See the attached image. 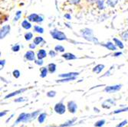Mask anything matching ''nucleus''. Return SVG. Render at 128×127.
<instances>
[{
    "mask_svg": "<svg viewBox=\"0 0 128 127\" xmlns=\"http://www.w3.org/2000/svg\"><path fill=\"white\" fill-rule=\"evenodd\" d=\"M76 120H77V118H74V119L71 120H68V121H67L66 122H64V124H61L60 126H61V127H67V126H70L73 125V124H74V122H75Z\"/></svg>",
    "mask_w": 128,
    "mask_h": 127,
    "instance_id": "nucleus-19",
    "label": "nucleus"
},
{
    "mask_svg": "<svg viewBox=\"0 0 128 127\" xmlns=\"http://www.w3.org/2000/svg\"><path fill=\"white\" fill-rule=\"evenodd\" d=\"M24 101H25V99L22 97H19V98L15 99V102H16V103H21V102H24Z\"/></svg>",
    "mask_w": 128,
    "mask_h": 127,
    "instance_id": "nucleus-38",
    "label": "nucleus"
},
{
    "mask_svg": "<svg viewBox=\"0 0 128 127\" xmlns=\"http://www.w3.org/2000/svg\"><path fill=\"white\" fill-rule=\"evenodd\" d=\"M13 116H14V114H12V116H10V117H9V118H8V119L7 120H6V122H8V121H9V120H10L12 119V118L13 117Z\"/></svg>",
    "mask_w": 128,
    "mask_h": 127,
    "instance_id": "nucleus-46",
    "label": "nucleus"
},
{
    "mask_svg": "<svg viewBox=\"0 0 128 127\" xmlns=\"http://www.w3.org/2000/svg\"><path fill=\"white\" fill-rule=\"evenodd\" d=\"M94 110H96V112H97V113H99V110H98V109L95 108V107H94Z\"/></svg>",
    "mask_w": 128,
    "mask_h": 127,
    "instance_id": "nucleus-47",
    "label": "nucleus"
},
{
    "mask_svg": "<svg viewBox=\"0 0 128 127\" xmlns=\"http://www.w3.org/2000/svg\"><path fill=\"white\" fill-rule=\"evenodd\" d=\"M35 64L38 65H42L43 64V61H42V59H38V60L35 61Z\"/></svg>",
    "mask_w": 128,
    "mask_h": 127,
    "instance_id": "nucleus-37",
    "label": "nucleus"
},
{
    "mask_svg": "<svg viewBox=\"0 0 128 127\" xmlns=\"http://www.w3.org/2000/svg\"><path fill=\"white\" fill-rule=\"evenodd\" d=\"M21 26H22L23 28L28 30L32 28V24H31L28 20H24L22 21V23H21Z\"/></svg>",
    "mask_w": 128,
    "mask_h": 127,
    "instance_id": "nucleus-18",
    "label": "nucleus"
},
{
    "mask_svg": "<svg viewBox=\"0 0 128 127\" xmlns=\"http://www.w3.org/2000/svg\"><path fill=\"white\" fill-rule=\"evenodd\" d=\"M104 68V64H98L94 67L93 69V72L96 74H100L101 71H102Z\"/></svg>",
    "mask_w": 128,
    "mask_h": 127,
    "instance_id": "nucleus-15",
    "label": "nucleus"
},
{
    "mask_svg": "<svg viewBox=\"0 0 128 127\" xmlns=\"http://www.w3.org/2000/svg\"><path fill=\"white\" fill-rule=\"evenodd\" d=\"M127 123V120H124V121H123L122 122H121L120 124H118V125L117 126V127H123Z\"/></svg>",
    "mask_w": 128,
    "mask_h": 127,
    "instance_id": "nucleus-36",
    "label": "nucleus"
},
{
    "mask_svg": "<svg viewBox=\"0 0 128 127\" xmlns=\"http://www.w3.org/2000/svg\"><path fill=\"white\" fill-rule=\"evenodd\" d=\"M46 117H47V114L45 113H40L39 114V116H38V121L39 123H43L44 122H45V119H46Z\"/></svg>",
    "mask_w": 128,
    "mask_h": 127,
    "instance_id": "nucleus-17",
    "label": "nucleus"
},
{
    "mask_svg": "<svg viewBox=\"0 0 128 127\" xmlns=\"http://www.w3.org/2000/svg\"><path fill=\"white\" fill-rule=\"evenodd\" d=\"M68 109L71 113H75L78 109V106L74 101H69L68 103Z\"/></svg>",
    "mask_w": 128,
    "mask_h": 127,
    "instance_id": "nucleus-8",
    "label": "nucleus"
},
{
    "mask_svg": "<svg viewBox=\"0 0 128 127\" xmlns=\"http://www.w3.org/2000/svg\"><path fill=\"white\" fill-rule=\"evenodd\" d=\"M25 90H26L25 88V89H21V90H16V91H15V92H12V93H9V94L6 95V96L5 97V99H8V98L12 97H15V96H16V95L20 94L21 93H22V92L25 91Z\"/></svg>",
    "mask_w": 128,
    "mask_h": 127,
    "instance_id": "nucleus-11",
    "label": "nucleus"
},
{
    "mask_svg": "<svg viewBox=\"0 0 128 127\" xmlns=\"http://www.w3.org/2000/svg\"><path fill=\"white\" fill-rule=\"evenodd\" d=\"M40 71H41V74H40L41 78H45V77L47 76L48 69V67H47V68H46V67H42Z\"/></svg>",
    "mask_w": 128,
    "mask_h": 127,
    "instance_id": "nucleus-21",
    "label": "nucleus"
},
{
    "mask_svg": "<svg viewBox=\"0 0 128 127\" xmlns=\"http://www.w3.org/2000/svg\"><path fill=\"white\" fill-rule=\"evenodd\" d=\"M13 76H14V78H19V77H20V71L19 70H15L14 71H13V73H12Z\"/></svg>",
    "mask_w": 128,
    "mask_h": 127,
    "instance_id": "nucleus-31",
    "label": "nucleus"
},
{
    "mask_svg": "<svg viewBox=\"0 0 128 127\" xmlns=\"http://www.w3.org/2000/svg\"><path fill=\"white\" fill-rule=\"evenodd\" d=\"M28 20L32 22H42L43 21V19H42V17L39 16L38 15L33 13V14L30 15L28 17Z\"/></svg>",
    "mask_w": 128,
    "mask_h": 127,
    "instance_id": "nucleus-7",
    "label": "nucleus"
},
{
    "mask_svg": "<svg viewBox=\"0 0 128 127\" xmlns=\"http://www.w3.org/2000/svg\"><path fill=\"white\" fill-rule=\"evenodd\" d=\"M78 74H79V73H77V72H71V73L59 74V77H60V78H72V77H76V76H78Z\"/></svg>",
    "mask_w": 128,
    "mask_h": 127,
    "instance_id": "nucleus-12",
    "label": "nucleus"
},
{
    "mask_svg": "<svg viewBox=\"0 0 128 127\" xmlns=\"http://www.w3.org/2000/svg\"><path fill=\"white\" fill-rule=\"evenodd\" d=\"M48 71H49V73L51 74H53L55 73V71H56V64H49L48 66Z\"/></svg>",
    "mask_w": 128,
    "mask_h": 127,
    "instance_id": "nucleus-20",
    "label": "nucleus"
},
{
    "mask_svg": "<svg viewBox=\"0 0 128 127\" xmlns=\"http://www.w3.org/2000/svg\"><path fill=\"white\" fill-rule=\"evenodd\" d=\"M62 57L66 60H74V59L77 58V57L71 53H65L62 54Z\"/></svg>",
    "mask_w": 128,
    "mask_h": 127,
    "instance_id": "nucleus-13",
    "label": "nucleus"
},
{
    "mask_svg": "<svg viewBox=\"0 0 128 127\" xmlns=\"http://www.w3.org/2000/svg\"><path fill=\"white\" fill-rule=\"evenodd\" d=\"M34 29H35V31H36V32H38V33H41V34L44 33V29L40 26H38V25L35 26Z\"/></svg>",
    "mask_w": 128,
    "mask_h": 127,
    "instance_id": "nucleus-27",
    "label": "nucleus"
},
{
    "mask_svg": "<svg viewBox=\"0 0 128 127\" xmlns=\"http://www.w3.org/2000/svg\"><path fill=\"white\" fill-rule=\"evenodd\" d=\"M103 46L107 48L108 50H111V51H115V50H117L116 45L114 44H113V43H111V42H107V44H103Z\"/></svg>",
    "mask_w": 128,
    "mask_h": 127,
    "instance_id": "nucleus-14",
    "label": "nucleus"
},
{
    "mask_svg": "<svg viewBox=\"0 0 128 127\" xmlns=\"http://www.w3.org/2000/svg\"><path fill=\"white\" fill-rule=\"evenodd\" d=\"M122 87L121 84H117V85H114V86H108V87H106L104 89V91L106 93H115L117 91H119Z\"/></svg>",
    "mask_w": 128,
    "mask_h": 127,
    "instance_id": "nucleus-4",
    "label": "nucleus"
},
{
    "mask_svg": "<svg viewBox=\"0 0 128 127\" xmlns=\"http://www.w3.org/2000/svg\"><path fill=\"white\" fill-rule=\"evenodd\" d=\"M49 54H50L51 57H55V55H56V53L55 52V51H49Z\"/></svg>",
    "mask_w": 128,
    "mask_h": 127,
    "instance_id": "nucleus-39",
    "label": "nucleus"
},
{
    "mask_svg": "<svg viewBox=\"0 0 128 127\" xmlns=\"http://www.w3.org/2000/svg\"><path fill=\"white\" fill-rule=\"evenodd\" d=\"M122 53L121 52H116V53H114V56H115V57H118V56H120L121 55Z\"/></svg>",
    "mask_w": 128,
    "mask_h": 127,
    "instance_id": "nucleus-41",
    "label": "nucleus"
},
{
    "mask_svg": "<svg viewBox=\"0 0 128 127\" xmlns=\"http://www.w3.org/2000/svg\"><path fill=\"white\" fill-rule=\"evenodd\" d=\"M5 62H6V61L5 60H2L1 61V63H0V64H1V67H2H2H4V65H5Z\"/></svg>",
    "mask_w": 128,
    "mask_h": 127,
    "instance_id": "nucleus-44",
    "label": "nucleus"
},
{
    "mask_svg": "<svg viewBox=\"0 0 128 127\" xmlns=\"http://www.w3.org/2000/svg\"><path fill=\"white\" fill-rule=\"evenodd\" d=\"M55 95H56V92L54 91V90H51V91H49L47 93V96L48 97H55Z\"/></svg>",
    "mask_w": 128,
    "mask_h": 127,
    "instance_id": "nucleus-32",
    "label": "nucleus"
},
{
    "mask_svg": "<svg viewBox=\"0 0 128 127\" xmlns=\"http://www.w3.org/2000/svg\"><path fill=\"white\" fill-rule=\"evenodd\" d=\"M128 111V107L126 108H123V109H120V110H117L114 112V114H117V113H123V112H127Z\"/></svg>",
    "mask_w": 128,
    "mask_h": 127,
    "instance_id": "nucleus-30",
    "label": "nucleus"
},
{
    "mask_svg": "<svg viewBox=\"0 0 128 127\" xmlns=\"http://www.w3.org/2000/svg\"><path fill=\"white\" fill-rule=\"evenodd\" d=\"M80 1L81 0H71L72 3H74V4H78V3L80 2Z\"/></svg>",
    "mask_w": 128,
    "mask_h": 127,
    "instance_id": "nucleus-42",
    "label": "nucleus"
},
{
    "mask_svg": "<svg viewBox=\"0 0 128 127\" xmlns=\"http://www.w3.org/2000/svg\"><path fill=\"white\" fill-rule=\"evenodd\" d=\"M32 38H33V35L32 32H28L25 35V39L26 41H30Z\"/></svg>",
    "mask_w": 128,
    "mask_h": 127,
    "instance_id": "nucleus-28",
    "label": "nucleus"
},
{
    "mask_svg": "<svg viewBox=\"0 0 128 127\" xmlns=\"http://www.w3.org/2000/svg\"><path fill=\"white\" fill-rule=\"evenodd\" d=\"M12 51H14V52L19 51V50H20V45H19V44L15 45V46H13V47L12 48Z\"/></svg>",
    "mask_w": 128,
    "mask_h": 127,
    "instance_id": "nucleus-34",
    "label": "nucleus"
},
{
    "mask_svg": "<svg viewBox=\"0 0 128 127\" xmlns=\"http://www.w3.org/2000/svg\"><path fill=\"white\" fill-rule=\"evenodd\" d=\"M25 57L28 61H34L35 59V54L34 51H27L25 53Z\"/></svg>",
    "mask_w": 128,
    "mask_h": 127,
    "instance_id": "nucleus-9",
    "label": "nucleus"
},
{
    "mask_svg": "<svg viewBox=\"0 0 128 127\" xmlns=\"http://www.w3.org/2000/svg\"><path fill=\"white\" fill-rule=\"evenodd\" d=\"M105 122H106V121L104 120H100L96 122V123L94 124V126L95 127H101L105 124Z\"/></svg>",
    "mask_w": 128,
    "mask_h": 127,
    "instance_id": "nucleus-25",
    "label": "nucleus"
},
{
    "mask_svg": "<svg viewBox=\"0 0 128 127\" xmlns=\"http://www.w3.org/2000/svg\"><path fill=\"white\" fill-rule=\"evenodd\" d=\"M46 56H47V53L45 51V50L41 49V50H39V51H38L37 57H38V59H43V58H45Z\"/></svg>",
    "mask_w": 128,
    "mask_h": 127,
    "instance_id": "nucleus-16",
    "label": "nucleus"
},
{
    "mask_svg": "<svg viewBox=\"0 0 128 127\" xmlns=\"http://www.w3.org/2000/svg\"><path fill=\"white\" fill-rule=\"evenodd\" d=\"M10 30H11L10 25H7L3 26L2 28H1V31H0V38L2 39V38H5L7 35L9 34Z\"/></svg>",
    "mask_w": 128,
    "mask_h": 127,
    "instance_id": "nucleus-6",
    "label": "nucleus"
},
{
    "mask_svg": "<svg viewBox=\"0 0 128 127\" xmlns=\"http://www.w3.org/2000/svg\"><path fill=\"white\" fill-rule=\"evenodd\" d=\"M55 50L56 51H59V52H64L65 51V49L63 46L61 45H56L55 47Z\"/></svg>",
    "mask_w": 128,
    "mask_h": 127,
    "instance_id": "nucleus-26",
    "label": "nucleus"
},
{
    "mask_svg": "<svg viewBox=\"0 0 128 127\" xmlns=\"http://www.w3.org/2000/svg\"><path fill=\"white\" fill-rule=\"evenodd\" d=\"M113 41H114V42H115V44L117 45V47H119V48H120L121 49H123V47H124V46H123V43L121 42L120 40H118V39H117V38H114V39H113Z\"/></svg>",
    "mask_w": 128,
    "mask_h": 127,
    "instance_id": "nucleus-22",
    "label": "nucleus"
},
{
    "mask_svg": "<svg viewBox=\"0 0 128 127\" xmlns=\"http://www.w3.org/2000/svg\"><path fill=\"white\" fill-rule=\"evenodd\" d=\"M39 113H40V111H39V110H37V111H35V112L32 113H31V116H32V119L35 120V118L38 117L39 116Z\"/></svg>",
    "mask_w": 128,
    "mask_h": 127,
    "instance_id": "nucleus-29",
    "label": "nucleus"
},
{
    "mask_svg": "<svg viewBox=\"0 0 128 127\" xmlns=\"http://www.w3.org/2000/svg\"><path fill=\"white\" fill-rule=\"evenodd\" d=\"M43 42V38L42 37H39V36H38V37L35 38L34 39V44H35L36 45L39 44L40 43H42Z\"/></svg>",
    "mask_w": 128,
    "mask_h": 127,
    "instance_id": "nucleus-23",
    "label": "nucleus"
},
{
    "mask_svg": "<svg viewBox=\"0 0 128 127\" xmlns=\"http://www.w3.org/2000/svg\"><path fill=\"white\" fill-rule=\"evenodd\" d=\"M6 113H7V112H1V113H0V116L2 117V116H6Z\"/></svg>",
    "mask_w": 128,
    "mask_h": 127,
    "instance_id": "nucleus-43",
    "label": "nucleus"
},
{
    "mask_svg": "<svg viewBox=\"0 0 128 127\" xmlns=\"http://www.w3.org/2000/svg\"><path fill=\"white\" fill-rule=\"evenodd\" d=\"M122 38L124 41H127L128 40V31H125V32L122 35Z\"/></svg>",
    "mask_w": 128,
    "mask_h": 127,
    "instance_id": "nucleus-35",
    "label": "nucleus"
},
{
    "mask_svg": "<svg viewBox=\"0 0 128 127\" xmlns=\"http://www.w3.org/2000/svg\"><path fill=\"white\" fill-rule=\"evenodd\" d=\"M35 46H36V44H34V43L29 44V48H30L31 49H35Z\"/></svg>",
    "mask_w": 128,
    "mask_h": 127,
    "instance_id": "nucleus-40",
    "label": "nucleus"
},
{
    "mask_svg": "<svg viewBox=\"0 0 128 127\" xmlns=\"http://www.w3.org/2000/svg\"><path fill=\"white\" fill-rule=\"evenodd\" d=\"M21 11H18L16 12V16L15 17V19H14V21L19 20L20 18H21Z\"/></svg>",
    "mask_w": 128,
    "mask_h": 127,
    "instance_id": "nucleus-33",
    "label": "nucleus"
},
{
    "mask_svg": "<svg viewBox=\"0 0 128 127\" xmlns=\"http://www.w3.org/2000/svg\"><path fill=\"white\" fill-rule=\"evenodd\" d=\"M64 17L66 18V19H71V15H68V14H66V15H64Z\"/></svg>",
    "mask_w": 128,
    "mask_h": 127,
    "instance_id": "nucleus-45",
    "label": "nucleus"
},
{
    "mask_svg": "<svg viewBox=\"0 0 128 127\" xmlns=\"http://www.w3.org/2000/svg\"><path fill=\"white\" fill-rule=\"evenodd\" d=\"M114 104H115V102L112 100V99H107V100H106L105 102L103 103L102 106L105 109H109V108H111V106L114 105Z\"/></svg>",
    "mask_w": 128,
    "mask_h": 127,
    "instance_id": "nucleus-10",
    "label": "nucleus"
},
{
    "mask_svg": "<svg viewBox=\"0 0 128 127\" xmlns=\"http://www.w3.org/2000/svg\"><path fill=\"white\" fill-rule=\"evenodd\" d=\"M82 35L86 40L89 41V42H93L94 43H98V41L97 39L93 34V31L91 29L89 28H85L82 30Z\"/></svg>",
    "mask_w": 128,
    "mask_h": 127,
    "instance_id": "nucleus-1",
    "label": "nucleus"
},
{
    "mask_svg": "<svg viewBox=\"0 0 128 127\" xmlns=\"http://www.w3.org/2000/svg\"><path fill=\"white\" fill-rule=\"evenodd\" d=\"M32 119V116H31V113H22L19 115V116L18 117V119L16 120V121L15 122V125L19 124V122H27L31 121Z\"/></svg>",
    "mask_w": 128,
    "mask_h": 127,
    "instance_id": "nucleus-2",
    "label": "nucleus"
},
{
    "mask_svg": "<svg viewBox=\"0 0 128 127\" xmlns=\"http://www.w3.org/2000/svg\"><path fill=\"white\" fill-rule=\"evenodd\" d=\"M51 35L52 36V38L56 40H58V41H64L67 39V37H66V35H64V33H63L62 31H51L50 32Z\"/></svg>",
    "mask_w": 128,
    "mask_h": 127,
    "instance_id": "nucleus-3",
    "label": "nucleus"
},
{
    "mask_svg": "<svg viewBox=\"0 0 128 127\" xmlns=\"http://www.w3.org/2000/svg\"><path fill=\"white\" fill-rule=\"evenodd\" d=\"M54 110L56 113H58V114H60V115H62L66 111V107L62 103H58L55 106Z\"/></svg>",
    "mask_w": 128,
    "mask_h": 127,
    "instance_id": "nucleus-5",
    "label": "nucleus"
},
{
    "mask_svg": "<svg viewBox=\"0 0 128 127\" xmlns=\"http://www.w3.org/2000/svg\"><path fill=\"white\" fill-rule=\"evenodd\" d=\"M76 79L75 77H72V78H64L62 80H57V82H68V81H70V80H74Z\"/></svg>",
    "mask_w": 128,
    "mask_h": 127,
    "instance_id": "nucleus-24",
    "label": "nucleus"
}]
</instances>
